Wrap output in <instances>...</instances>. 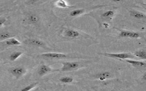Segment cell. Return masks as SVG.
Returning <instances> with one entry per match:
<instances>
[{"instance_id":"17","label":"cell","mask_w":146,"mask_h":91,"mask_svg":"<svg viewBox=\"0 0 146 91\" xmlns=\"http://www.w3.org/2000/svg\"><path fill=\"white\" fill-rule=\"evenodd\" d=\"M55 5L58 7H61V8H71V7H73L74 6H70L69 5H68L66 1H62V0H59V1H57L55 2Z\"/></svg>"},{"instance_id":"23","label":"cell","mask_w":146,"mask_h":91,"mask_svg":"<svg viewBox=\"0 0 146 91\" xmlns=\"http://www.w3.org/2000/svg\"><path fill=\"white\" fill-rule=\"evenodd\" d=\"M141 78L145 81L146 80V72H144L143 75L141 76Z\"/></svg>"},{"instance_id":"6","label":"cell","mask_w":146,"mask_h":91,"mask_svg":"<svg viewBox=\"0 0 146 91\" xmlns=\"http://www.w3.org/2000/svg\"><path fill=\"white\" fill-rule=\"evenodd\" d=\"M63 33L64 36L71 39L78 38L80 36V33L78 31L71 28H64Z\"/></svg>"},{"instance_id":"8","label":"cell","mask_w":146,"mask_h":91,"mask_svg":"<svg viewBox=\"0 0 146 91\" xmlns=\"http://www.w3.org/2000/svg\"><path fill=\"white\" fill-rule=\"evenodd\" d=\"M25 43L26 44H29L30 46H35V47H42V48H46V45L44 43L38 39H29L26 40H25Z\"/></svg>"},{"instance_id":"15","label":"cell","mask_w":146,"mask_h":91,"mask_svg":"<svg viewBox=\"0 0 146 91\" xmlns=\"http://www.w3.org/2000/svg\"><path fill=\"white\" fill-rule=\"evenodd\" d=\"M114 15H115V11L113 10H108L103 13L101 15V16L102 18L104 19H111L114 16Z\"/></svg>"},{"instance_id":"3","label":"cell","mask_w":146,"mask_h":91,"mask_svg":"<svg viewBox=\"0 0 146 91\" xmlns=\"http://www.w3.org/2000/svg\"><path fill=\"white\" fill-rule=\"evenodd\" d=\"M62 66L60 71L62 72L71 71L78 69L79 67L80 64L76 61H66L62 63Z\"/></svg>"},{"instance_id":"24","label":"cell","mask_w":146,"mask_h":91,"mask_svg":"<svg viewBox=\"0 0 146 91\" xmlns=\"http://www.w3.org/2000/svg\"><path fill=\"white\" fill-rule=\"evenodd\" d=\"M103 25L104 26V28H108V27H109V25H108V24H107V23H104L103 24Z\"/></svg>"},{"instance_id":"9","label":"cell","mask_w":146,"mask_h":91,"mask_svg":"<svg viewBox=\"0 0 146 91\" xmlns=\"http://www.w3.org/2000/svg\"><path fill=\"white\" fill-rule=\"evenodd\" d=\"M58 70H54L52 68L50 67L49 66L45 65V64H42L38 71V73L40 76H43L50 72H52L53 71H57Z\"/></svg>"},{"instance_id":"2","label":"cell","mask_w":146,"mask_h":91,"mask_svg":"<svg viewBox=\"0 0 146 91\" xmlns=\"http://www.w3.org/2000/svg\"><path fill=\"white\" fill-rule=\"evenodd\" d=\"M40 56L42 58H44L46 59H50V60H61V59H64L71 57V56H69L67 54L57 53V52L44 53L41 54Z\"/></svg>"},{"instance_id":"22","label":"cell","mask_w":146,"mask_h":91,"mask_svg":"<svg viewBox=\"0 0 146 91\" xmlns=\"http://www.w3.org/2000/svg\"><path fill=\"white\" fill-rule=\"evenodd\" d=\"M6 19L5 17H0V27L6 22Z\"/></svg>"},{"instance_id":"18","label":"cell","mask_w":146,"mask_h":91,"mask_svg":"<svg viewBox=\"0 0 146 91\" xmlns=\"http://www.w3.org/2000/svg\"><path fill=\"white\" fill-rule=\"evenodd\" d=\"M11 38H13V35L9 32H3L0 33V41L6 40Z\"/></svg>"},{"instance_id":"12","label":"cell","mask_w":146,"mask_h":91,"mask_svg":"<svg viewBox=\"0 0 146 91\" xmlns=\"http://www.w3.org/2000/svg\"><path fill=\"white\" fill-rule=\"evenodd\" d=\"M5 43L7 46H19L21 44V43L14 38H11L5 41Z\"/></svg>"},{"instance_id":"1","label":"cell","mask_w":146,"mask_h":91,"mask_svg":"<svg viewBox=\"0 0 146 91\" xmlns=\"http://www.w3.org/2000/svg\"><path fill=\"white\" fill-rule=\"evenodd\" d=\"M102 55L118 59L120 60H123L125 59H132L136 57L133 54L129 52H121V53H101Z\"/></svg>"},{"instance_id":"11","label":"cell","mask_w":146,"mask_h":91,"mask_svg":"<svg viewBox=\"0 0 146 91\" xmlns=\"http://www.w3.org/2000/svg\"><path fill=\"white\" fill-rule=\"evenodd\" d=\"M96 77L98 79H99L101 81H103L107 78H109L111 76V73L109 72H100L96 75Z\"/></svg>"},{"instance_id":"21","label":"cell","mask_w":146,"mask_h":91,"mask_svg":"<svg viewBox=\"0 0 146 91\" xmlns=\"http://www.w3.org/2000/svg\"><path fill=\"white\" fill-rule=\"evenodd\" d=\"M74 79L72 77H70V76H64L62 77L60 79L59 81L62 82V83H65V84H68L71 83L73 81Z\"/></svg>"},{"instance_id":"10","label":"cell","mask_w":146,"mask_h":91,"mask_svg":"<svg viewBox=\"0 0 146 91\" xmlns=\"http://www.w3.org/2000/svg\"><path fill=\"white\" fill-rule=\"evenodd\" d=\"M129 14L132 17L138 19H144L146 18L145 13L136 10H130Z\"/></svg>"},{"instance_id":"4","label":"cell","mask_w":146,"mask_h":91,"mask_svg":"<svg viewBox=\"0 0 146 91\" xmlns=\"http://www.w3.org/2000/svg\"><path fill=\"white\" fill-rule=\"evenodd\" d=\"M10 72L13 76L19 78L26 73V69L23 67H17L12 68L10 70Z\"/></svg>"},{"instance_id":"20","label":"cell","mask_w":146,"mask_h":91,"mask_svg":"<svg viewBox=\"0 0 146 91\" xmlns=\"http://www.w3.org/2000/svg\"><path fill=\"white\" fill-rule=\"evenodd\" d=\"M38 84V82H33L32 84H30L26 86L25 87L23 88L19 91H30L31 89H33L34 88H35Z\"/></svg>"},{"instance_id":"13","label":"cell","mask_w":146,"mask_h":91,"mask_svg":"<svg viewBox=\"0 0 146 91\" xmlns=\"http://www.w3.org/2000/svg\"><path fill=\"white\" fill-rule=\"evenodd\" d=\"M39 17L37 15L34 14H29L26 18V20L29 23H36L39 21Z\"/></svg>"},{"instance_id":"16","label":"cell","mask_w":146,"mask_h":91,"mask_svg":"<svg viewBox=\"0 0 146 91\" xmlns=\"http://www.w3.org/2000/svg\"><path fill=\"white\" fill-rule=\"evenodd\" d=\"M84 11H85L84 9H75V10H72L70 13V15L72 17L77 16H79V15H80L83 14L84 13Z\"/></svg>"},{"instance_id":"19","label":"cell","mask_w":146,"mask_h":91,"mask_svg":"<svg viewBox=\"0 0 146 91\" xmlns=\"http://www.w3.org/2000/svg\"><path fill=\"white\" fill-rule=\"evenodd\" d=\"M22 55V52L21 51H15L11 53L9 56V59L11 61H15L18 57H19Z\"/></svg>"},{"instance_id":"5","label":"cell","mask_w":146,"mask_h":91,"mask_svg":"<svg viewBox=\"0 0 146 91\" xmlns=\"http://www.w3.org/2000/svg\"><path fill=\"white\" fill-rule=\"evenodd\" d=\"M119 37L120 38H139L141 37L140 34L135 31H131L127 30H121L120 32Z\"/></svg>"},{"instance_id":"14","label":"cell","mask_w":146,"mask_h":91,"mask_svg":"<svg viewBox=\"0 0 146 91\" xmlns=\"http://www.w3.org/2000/svg\"><path fill=\"white\" fill-rule=\"evenodd\" d=\"M133 55L135 57L140 58L144 60L146 59V52L145 49H140V50L136 51L133 52Z\"/></svg>"},{"instance_id":"7","label":"cell","mask_w":146,"mask_h":91,"mask_svg":"<svg viewBox=\"0 0 146 91\" xmlns=\"http://www.w3.org/2000/svg\"><path fill=\"white\" fill-rule=\"evenodd\" d=\"M124 61L129 64L130 65H132L133 67L140 69V68H145L146 67V63L144 61H140L136 60H132V59H125Z\"/></svg>"}]
</instances>
